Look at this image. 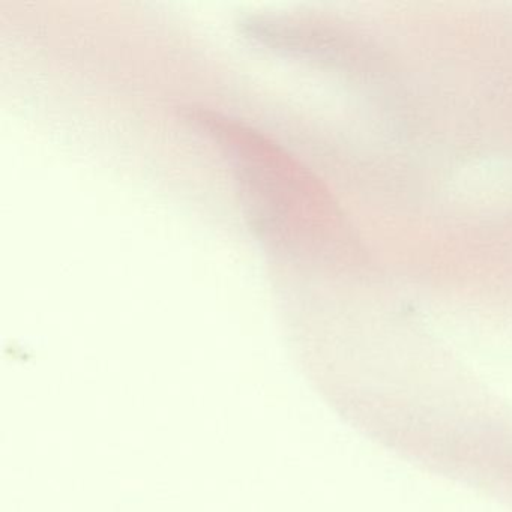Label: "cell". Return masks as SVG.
<instances>
[{
	"label": "cell",
	"mask_w": 512,
	"mask_h": 512,
	"mask_svg": "<svg viewBox=\"0 0 512 512\" xmlns=\"http://www.w3.org/2000/svg\"><path fill=\"white\" fill-rule=\"evenodd\" d=\"M185 118L220 149L248 227L269 253L322 268L361 265L364 250L343 209L295 155L239 118L205 109Z\"/></svg>",
	"instance_id": "6da1fadb"
}]
</instances>
